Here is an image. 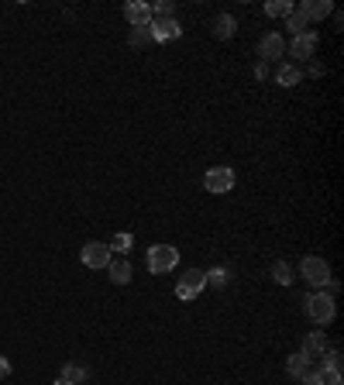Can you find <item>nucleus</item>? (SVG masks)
<instances>
[{
    "label": "nucleus",
    "instance_id": "nucleus-30",
    "mask_svg": "<svg viewBox=\"0 0 344 385\" xmlns=\"http://www.w3.org/2000/svg\"><path fill=\"white\" fill-rule=\"evenodd\" d=\"M52 385H69V382H62V379H55V382Z\"/></svg>",
    "mask_w": 344,
    "mask_h": 385
},
{
    "label": "nucleus",
    "instance_id": "nucleus-5",
    "mask_svg": "<svg viewBox=\"0 0 344 385\" xmlns=\"http://www.w3.org/2000/svg\"><path fill=\"white\" fill-rule=\"evenodd\" d=\"M203 285H207V276L200 268H186L183 276H179V283H176V296L183 303H189V300H196L203 292Z\"/></svg>",
    "mask_w": 344,
    "mask_h": 385
},
{
    "label": "nucleus",
    "instance_id": "nucleus-25",
    "mask_svg": "<svg viewBox=\"0 0 344 385\" xmlns=\"http://www.w3.org/2000/svg\"><path fill=\"white\" fill-rule=\"evenodd\" d=\"M148 42H152L148 28H131V45H148Z\"/></svg>",
    "mask_w": 344,
    "mask_h": 385
},
{
    "label": "nucleus",
    "instance_id": "nucleus-19",
    "mask_svg": "<svg viewBox=\"0 0 344 385\" xmlns=\"http://www.w3.org/2000/svg\"><path fill=\"white\" fill-rule=\"evenodd\" d=\"M107 248H110V251H117V255L124 258V255H128V251L134 248V237H131L128 231H117L114 237H110V244H107Z\"/></svg>",
    "mask_w": 344,
    "mask_h": 385
},
{
    "label": "nucleus",
    "instance_id": "nucleus-15",
    "mask_svg": "<svg viewBox=\"0 0 344 385\" xmlns=\"http://www.w3.org/2000/svg\"><path fill=\"white\" fill-rule=\"evenodd\" d=\"M275 83L290 90V86H296V83H303V69H299L296 62H283L279 73H275Z\"/></svg>",
    "mask_w": 344,
    "mask_h": 385
},
{
    "label": "nucleus",
    "instance_id": "nucleus-11",
    "mask_svg": "<svg viewBox=\"0 0 344 385\" xmlns=\"http://www.w3.org/2000/svg\"><path fill=\"white\" fill-rule=\"evenodd\" d=\"M124 18L131 28H148L152 25V7L141 4V0H131V4H124Z\"/></svg>",
    "mask_w": 344,
    "mask_h": 385
},
{
    "label": "nucleus",
    "instance_id": "nucleus-20",
    "mask_svg": "<svg viewBox=\"0 0 344 385\" xmlns=\"http://www.w3.org/2000/svg\"><path fill=\"white\" fill-rule=\"evenodd\" d=\"M203 276H207V283H210L213 289H224V285L231 283V268H227V265H217V268L203 272Z\"/></svg>",
    "mask_w": 344,
    "mask_h": 385
},
{
    "label": "nucleus",
    "instance_id": "nucleus-9",
    "mask_svg": "<svg viewBox=\"0 0 344 385\" xmlns=\"http://www.w3.org/2000/svg\"><path fill=\"white\" fill-rule=\"evenodd\" d=\"M327 351H331V340H327V337L320 334V331H314V334H307V337H303V351H299V355H303L307 361L324 358Z\"/></svg>",
    "mask_w": 344,
    "mask_h": 385
},
{
    "label": "nucleus",
    "instance_id": "nucleus-14",
    "mask_svg": "<svg viewBox=\"0 0 344 385\" xmlns=\"http://www.w3.org/2000/svg\"><path fill=\"white\" fill-rule=\"evenodd\" d=\"M213 38H220V42H227V38H235V31H238V21H235V14H217L213 18Z\"/></svg>",
    "mask_w": 344,
    "mask_h": 385
},
{
    "label": "nucleus",
    "instance_id": "nucleus-16",
    "mask_svg": "<svg viewBox=\"0 0 344 385\" xmlns=\"http://www.w3.org/2000/svg\"><path fill=\"white\" fill-rule=\"evenodd\" d=\"M86 375H90V372H86V365L66 361V365H62V375H59V379H62V382H69V385H83V382H86Z\"/></svg>",
    "mask_w": 344,
    "mask_h": 385
},
{
    "label": "nucleus",
    "instance_id": "nucleus-23",
    "mask_svg": "<svg viewBox=\"0 0 344 385\" xmlns=\"http://www.w3.org/2000/svg\"><path fill=\"white\" fill-rule=\"evenodd\" d=\"M286 28H290L292 35H303V31H307V18H303L296 7H292L290 14H286Z\"/></svg>",
    "mask_w": 344,
    "mask_h": 385
},
{
    "label": "nucleus",
    "instance_id": "nucleus-2",
    "mask_svg": "<svg viewBox=\"0 0 344 385\" xmlns=\"http://www.w3.org/2000/svg\"><path fill=\"white\" fill-rule=\"evenodd\" d=\"M145 261H148V272L152 276H165V272H172L179 265V251L172 244H152Z\"/></svg>",
    "mask_w": 344,
    "mask_h": 385
},
{
    "label": "nucleus",
    "instance_id": "nucleus-7",
    "mask_svg": "<svg viewBox=\"0 0 344 385\" xmlns=\"http://www.w3.org/2000/svg\"><path fill=\"white\" fill-rule=\"evenodd\" d=\"M317 45H320V35L317 31H303V35H292L290 42V55H296V62H307L317 55Z\"/></svg>",
    "mask_w": 344,
    "mask_h": 385
},
{
    "label": "nucleus",
    "instance_id": "nucleus-27",
    "mask_svg": "<svg viewBox=\"0 0 344 385\" xmlns=\"http://www.w3.org/2000/svg\"><path fill=\"white\" fill-rule=\"evenodd\" d=\"M0 379H11V361L0 355Z\"/></svg>",
    "mask_w": 344,
    "mask_h": 385
},
{
    "label": "nucleus",
    "instance_id": "nucleus-18",
    "mask_svg": "<svg viewBox=\"0 0 344 385\" xmlns=\"http://www.w3.org/2000/svg\"><path fill=\"white\" fill-rule=\"evenodd\" d=\"M310 368H314V365H310V361L303 358V355H290V358H286V372H290V375L296 379V382H299V379H303V375H307Z\"/></svg>",
    "mask_w": 344,
    "mask_h": 385
},
{
    "label": "nucleus",
    "instance_id": "nucleus-17",
    "mask_svg": "<svg viewBox=\"0 0 344 385\" xmlns=\"http://www.w3.org/2000/svg\"><path fill=\"white\" fill-rule=\"evenodd\" d=\"M268 272H272V279H275L279 285H292V279H296V272H292L290 261H272Z\"/></svg>",
    "mask_w": 344,
    "mask_h": 385
},
{
    "label": "nucleus",
    "instance_id": "nucleus-3",
    "mask_svg": "<svg viewBox=\"0 0 344 385\" xmlns=\"http://www.w3.org/2000/svg\"><path fill=\"white\" fill-rule=\"evenodd\" d=\"M299 276L307 279V285H314V289H324V285L334 279V276H331V265H327L320 255L303 258V261H299Z\"/></svg>",
    "mask_w": 344,
    "mask_h": 385
},
{
    "label": "nucleus",
    "instance_id": "nucleus-24",
    "mask_svg": "<svg viewBox=\"0 0 344 385\" xmlns=\"http://www.w3.org/2000/svg\"><path fill=\"white\" fill-rule=\"evenodd\" d=\"M317 375H320V385H341V368H327V365H320Z\"/></svg>",
    "mask_w": 344,
    "mask_h": 385
},
{
    "label": "nucleus",
    "instance_id": "nucleus-22",
    "mask_svg": "<svg viewBox=\"0 0 344 385\" xmlns=\"http://www.w3.org/2000/svg\"><path fill=\"white\" fill-rule=\"evenodd\" d=\"M292 11V0H272V4H265V14L268 18H286Z\"/></svg>",
    "mask_w": 344,
    "mask_h": 385
},
{
    "label": "nucleus",
    "instance_id": "nucleus-4",
    "mask_svg": "<svg viewBox=\"0 0 344 385\" xmlns=\"http://www.w3.org/2000/svg\"><path fill=\"white\" fill-rule=\"evenodd\" d=\"M235 182H238V176H235V169H231V165H213L210 172L203 176V186H207V193H213V196L231 193V189H235Z\"/></svg>",
    "mask_w": 344,
    "mask_h": 385
},
{
    "label": "nucleus",
    "instance_id": "nucleus-29",
    "mask_svg": "<svg viewBox=\"0 0 344 385\" xmlns=\"http://www.w3.org/2000/svg\"><path fill=\"white\" fill-rule=\"evenodd\" d=\"M307 73H310V76H324V66H320V62H310V69H307Z\"/></svg>",
    "mask_w": 344,
    "mask_h": 385
},
{
    "label": "nucleus",
    "instance_id": "nucleus-13",
    "mask_svg": "<svg viewBox=\"0 0 344 385\" xmlns=\"http://www.w3.org/2000/svg\"><path fill=\"white\" fill-rule=\"evenodd\" d=\"M107 272H110V283H114V285H128V283H131V276H134L131 261H128V258H121V255L110 258Z\"/></svg>",
    "mask_w": 344,
    "mask_h": 385
},
{
    "label": "nucleus",
    "instance_id": "nucleus-1",
    "mask_svg": "<svg viewBox=\"0 0 344 385\" xmlns=\"http://www.w3.org/2000/svg\"><path fill=\"white\" fill-rule=\"evenodd\" d=\"M303 313H307L317 327H327V324L338 316V303H334V296H327L324 289H317V292H310V296L303 300Z\"/></svg>",
    "mask_w": 344,
    "mask_h": 385
},
{
    "label": "nucleus",
    "instance_id": "nucleus-26",
    "mask_svg": "<svg viewBox=\"0 0 344 385\" xmlns=\"http://www.w3.org/2000/svg\"><path fill=\"white\" fill-rule=\"evenodd\" d=\"M299 385H320V375H317V368H310L303 379H299Z\"/></svg>",
    "mask_w": 344,
    "mask_h": 385
},
{
    "label": "nucleus",
    "instance_id": "nucleus-8",
    "mask_svg": "<svg viewBox=\"0 0 344 385\" xmlns=\"http://www.w3.org/2000/svg\"><path fill=\"white\" fill-rule=\"evenodd\" d=\"M286 52V42H283V35H262V42H259V62H275L279 55Z\"/></svg>",
    "mask_w": 344,
    "mask_h": 385
},
{
    "label": "nucleus",
    "instance_id": "nucleus-10",
    "mask_svg": "<svg viewBox=\"0 0 344 385\" xmlns=\"http://www.w3.org/2000/svg\"><path fill=\"white\" fill-rule=\"evenodd\" d=\"M296 11H299V14L307 18V25H310V21H324L327 14H334V4H331V0H303Z\"/></svg>",
    "mask_w": 344,
    "mask_h": 385
},
{
    "label": "nucleus",
    "instance_id": "nucleus-6",
    "mask_svg": "<svg viewBox=\"0 0 344 385\" xmlns=\"http://www.w3.org/2000/svg\"><path fill=\"white\" fill-rule=\"evenodd\" d=\"M110 248H107L104 241H86L83 244V251H80V261L86 265V268H107L110 265Z\"/></svg>",
    "mask_w": 344,
    "mask_h": 385
},
{
    "label": "nucleus",
    "instance_id": "nucleus-12",
    "mask_svg": "<svg viewBox=\"0 0 344 385\" xmlns=\"http://www.w3.org/2000/svg\"><path fill=\"white\" fill-rule=\"evenodd\" d=\"M148 31H152V42H176V38L183 35V28H179L176 18H169V21H152Z\"/></svg>",
    "mask_w": 344,
    "mask_h": 385
},
{
    "label": "nucleus",
    "instance_id": "nucleus-21",
    "mask_svg": "<svg viewBox=\"0 0 344 385\" xmlns=\"http://www.w3.org/2000/svg\"><path fill=\"white\" fill-rule=\"evenodd\" d=\"M169 18H176V4L172 0H159L152 7V21H169Z\"/></svg>",
    "mask_w": 344,
    "mask_h": 385
},
{
    "label": "nucleus",
    "instance_id": "nucleus-28",
    "mask_svg": "<svg viewBox=\"0 0 344 385\" xmlns=\"http://www.w3.org/2000/svg\"><path fill=\"white\" fill-rule=\"evenodd\" d=\"M255 76H259V79L268 76V62H259V66H255Z\"/></svg>",
    "mask_w": 344,
    "mask_h": 385
}]
</instances>
